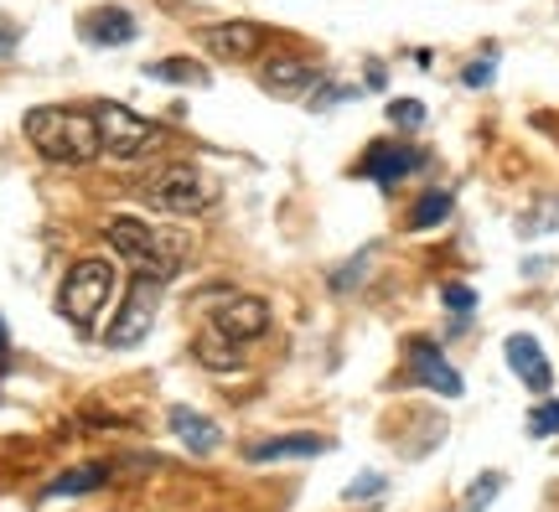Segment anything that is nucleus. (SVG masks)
Wrapping results in <instances>:
<instances>
[{
  "mask_svg": "<svg viewBox=\"0 0 559 512\" xmlns=\"http://www.w3.org/2000/svg\"><path fill=\"white\" fill-rule=\"evenodd\" d=\"M156 306H160L156 279H130V290H124L120 311L109 321L104 342H109V347H135V342H145V332L156 326Z\"/></svg>",
  "mask_w": 559,
  "mask_h": 512,
  "instance_id": "obj_6",
  "label": "nucleus"
},
{
  "mask_svg": "<svg viewBox=\"0 0 559 512\" xmlns=\"http://www.w3.org/2000/svg\"><path fill=\"white\" fill-rule=\"evenodd\" d=\"M0 353H5V326H0Z\"/></svg>",
  "mask_w": 559,
  "mask_h": 512,
  "instance_id": "obj_27",
  "label": "nucleus"
},
{
  "mask_svg": "<svg viewBox=\"0 0 559 512\" xmlns=\"http://www.w3.org/2000/svg\"><path fill=\"white\" fill-rule=\"evenodd\" d=\"M445 306H451V311H472V306H477V296H472L466 285H445Z\"/></svg>",
  "mask_w": 559,
  "mask_h": 512,
  "instance_id": "obj_24",
  "label": "nucleus"
},
{
  "mask_svg": "<svg viewBox=\"0 0 559 512\" xmlns=\"http://www.w3.org/2000/svg\"><path fill=\"white\" fill-rule=\"evenodd\" d=\"M104 481H109V461H88V466H73L58 481H47V497H83L94 487H104Z\"/></svg>",
  "mask_w": 559,
  "mask_h": 512,
  "instance_id": "obj_16",
  "label": "nucleus"
},
{
  "mask_svg": "<svg viewBox=\"0 0 559 512\" xmlns=\"http://www.w3.org/2000/svg\"><path fill=\"white\" fill-rule=\"evenodd\" d=\"M415 166H419V151H409V145H373L368 160H362V171H368L373 181H383V187H389V181H400V177H409Z\"/></svg>",
  "mask_w": 559,
  "mask_h": 512,
  "instance_id": "obj_14",
  "label": "nucleus"
},
{
  "mask_svg": "<svg viewBox=\"0 0 559 512\" xmlns=\"http://www.w3.org/2000/svg\"><path fill=\"white\" fill-rule=\"evenodd\" d=\"M502 353H508V368L534 389V394H549V383H555V373H549V362H544V347L534 342L528 332H513L508 342H502Z\"/></svg>",
  "mask_w": 559,
  "mask_h": 512,
  "instance_id": "obj_9",
  "label": "nucleus"
},
{
  "mask_svg": "<svg viewBox=\"0 0 559 512\" xmlns=\"http://www.w3.org/2000/svg\"><path fill=\"white\" fill-rule=\"evenodd\" d=\"M26 140L58 166H88L99 156V124L83 109H58V104L32 109L26 115Z\"/></svg>",
  "mask_w": 559,
  "mask_h": 512,
  "instance_id": "obj_1",
  "label": "nucleus"
},
{
  "mask_svg": "<svg viewBox=\"0 0 559 512\" xmlns=\"http://www.w3.org/2000/svg\"><path fill=\"white\" fill-rule=\"evenodd\" d=\"M383 492V476H373V472H362L353 487H347V502H362V497H379Z\"/></svg>",
  "mask_w": 559,
  "mask_h": 512,
  "instance_id": "obj_23",
  "label": "nucleus"
},
{
  "mask_svg": "<svg viewBox=\"0 0 559 512\" xmlns=\"http://www.w3.org/2000/svg\"><path fill=\"white\" fill-rule=\"evenodd\" d=\"M321 83V68L306 58H270L264 62V88L280 94V99H300L306 88H317Z\"/></svg>",
  "mask_w": 559,
  "mask_h": 512,
  "instance_id": "obj_11",
  "label": "nucleus"
},
{
  "mask_svg": "<svg viewBox=\"0 0 559 512\" xmlns=\"http://www.w3.org/2000/svg\"><path fill=\"white\" fill-rule=\"evenodd\" d=\"M528 434H539V440L544 434H559V404L555 398H544L539 409L528 414Z\"/></svg>",
  "mask_w": 559,
  "mask_h": 512,
  "instance_id": "obj_21",
  "label": "nucleus"
},
{
  "mask_svg": "<svg viewBox=\"0 0 559 512\" xmlns=\"http://www.w3.org/2000/svg\"><path fill=\"white\" fill-rule=\"evenodd\" d=\"M409 373H415L425 389H436V394H445V398H461V389H466L461 373L440 357V347H430V342H415V347H409Z\"/></svg>",
  "mask_w": 559,
  "mask_h": 512,
  "instance_id": "obj_10",
  "label": "nucleus"
},
{
  "mask_svg": "<svg viewBox=\"0 0 559 512\" xmlns=\"http://www.w3.org/2000/svg\"><path fill=\"white\" fill-rule=\"evenodd\" d=\"M207 326L213 332H223L228 342H254V336L270 332V306H264L260 296H228L223 306H213V315H207Z\"/></svg>",
  "mask_w": 559,
  "mask_h": 512,
  "instance_id": "obj_7",
  "label": "nucleus"
},
{
  "mask_svg": "<svg viewBox=\"0 0 559 512\" xmlns=\"http://www.w3.org/2000/svg\"><path fill=\"white\" fill-rule=\"evenodd\" d=\"M140 26L130 11L120 5H104V11H88L83 16V41H94V47H124V41H135Z\"/></svg>",
  "mask_w": 559,
  "mask_h": 512,
  "instance_id": "obj_12",
  "label": "nucleus"
},
{
  "mask_svg": "<svg viewBox=\"0 0 559 512\" xmlns=\"http://www.w3.org/2000/svg\"><path fill=\"white\" fill-rule=\"evenodd\" d=\"M166 425H171V434H177L192 455H213L223 445V430L207 419V414H198V409H181V404H177V409L166 414Z\"/></svg>",
  "mask_w": 559,
  "mask_h": 512,
  "instance_id": "obj_13",
  "label": "nucleus"
},
{
  "mask_svg": "<svg viewBox=\"0 0 559 512\" xmlns=\"http://www.w3.org/2000/svg\"><path fill=\"white\" fill-rule=\"evenodd\" d=\"M466 83H472V88L492 83V62H472V68H466Z\"/></svg>",
  "mask_w": 559,
  "mask_h": 512,
  "instance_id": "obj_25",
  "label": "nucleus"
},
{
  "mask_svg": "<svg viewBox=\"0 0 559 512\" xmlns=\"http://www.w3.org/2000/svg\"><path fill=\"white\" fill-rule=\"evenodd\" d=\"M445 213H451V192H425V198L415 202L409 223H415V228H436V223H440Z\"/></svg>",
  "mask_w": 559,
  "mask_h": 512,
  "instance_id": "obj_19",
  "label": "nucleus"
},
{
  "mask_svg": "<svg viewBox=\"0 0 559 512\" xmlns=\"http://www.w3.org/2000/svg\"><path fill=\"white\" fill-rule=\"evenodd\" d=\"M156 83H202V68L198 62H187V58H160L145 68Z\"/></svg>",
  "mask_w": 559,
  "mask_h": 512,
  "instance_id": "obj_18",
  "label": "nucleus"
},
{
  "mask_svg": "<svg viewBox=\"0 0 559 512\" xmlns=\"http://www.w3.org/2000/svg\"><path fill=\"white\" fill-rule=\"evenodd\" d=\"M94 124H99V156H109V160H140L145 151H156V140H160L156 124L140 119L135 109H124V104H99Z\"/></svg>",
  "mask_w": 559,
  "mask_h": 512,
  "instance_id": "obj_5",
  "label": "nucleus"
},
{
  "mask_svg": "<svg viewBox=\"0 0 559 512\" xmlns=\"http://www.w3.org/2000/svg\"><path fill=\"white\" fill-rule=\"evenodd\" d=\"M389 119H394L400 130H419V124H425V104L419 99H394L389 104Z\"/></svg>",
  "mask_w": 559,
  "mask_h": 512,
  "instance_id": "obj_20",
  "label": "nucleus"
},
{
  "mask_svg": "<svg viewBox=\"0 0 559 512\" xmlns=\"http://www.w3.org/2000/svg\"><path fill=\"white\" fill-rule=\"evenodd\" d=\"M202 47L223 62H249L264 47V26H254V21H218V26H202Z\"/></svg>",
  "mask_w": 559,
  "mask_h": 512,
  "instance_id": "obj_8",
  "label": "nucleus"
},
{
  "mask_svg": "<svg viewBox=\"0 0 559 512\" xmlns=\"http://www.w3.org/2000/svg\"><path fill=\"white\" fill-rule=\"evenodd\" d=\"M198 362L207 373H234V368H239V342H228L223 332L207 326V332L198 336Z\"/></svg>",
  "mask_w": 559,
  "mask_h": 512,
  "instance_id": "obj_17",
  "label": "nucleus"
},
{
  "mask_svg": "<svg viewBox=\"0 0 559 512\" xmlns=\"http://www.w3.org/2000/svg\"><path fill=\"white\" fill-rule=\"evenodd\" d=\"M115 300V264L104 259H79L58 290V311L73 332H94V321L104 315V306Z\"/></svg>",
  "mask_w": 559,
  "mask_h": 512,
  "instance_id": "obj_3",
  "label": "nucleus"
},
{
  "mask_svg": "<svg viewBox=\"0 0 559 512\" xmlns=\"http://www.w3.org/2000/svg\"><path fill=\"white\" fill-rule=\"evenodd\" d=\"M16 37H21L16 26H0V58H5V52H11V47H16Z\"/></svg>",
  "mask_w": 559,
  "mask_h": 512,
  "instance_id": "obj_26",
  "label": "nucleus"
},
{
  "mask_svg": "<svg viewBox=\"0 0 559 512\" xmlns=\"http://www.w3.org/2000/svg\"><path fill=\"white\" fill-rule=\"evenodd\" d=\"M498 492H502V476H492V472H487V476H477V487L466 492V508H472V512H481V508H487V502H492V497H498Z\"/></svg>",
  "mask_w": 559,
  "mask_h": 512,
  "instance_id": "obj_22",
  "label": "nucleus"
},
{
  "mask_svg": "<svg viewBox=\"0 0 559 512\" xmlns=\"http://www.w3.org/2000/svg\"><path fill=\"white\" fill-rule=\"evenodd\" d=\"M104 238H109V243H115V254L135 270V279H156V285H166V279L177 275L181 254H187L181 234L145 228L140 217H115V223L104 228Z\"/></svg>",
  "mask_w": 559,
  "mask_h": 512,
  "instance_id": "obj_2",
  "label": "nucleus"
},
{
  "mask_svg": "<svg viewBox=\"0 0 559 512\" xmlns=\"http://www.w3.org/2000/svg\"><path fill=\"white\" fill-rule=\"evenodd\" d=\"M321 451H326L321 434H275V440L249 445V461H285V455H321Z\"/></svg>",
  "mask_w": 559,
  "mask_h": 512,
  "instance_id": "obj_15",
  "label": "nucleus"
},
{
  "mask_svg": "<svg viewBox=\"0 0 559 512\" xmlns=\"http://www.w3.org/2000/svg\"><path fill=\"white\" fill-rule=\"evenodd\" d=\"M140 198L151 202L156 213L192 217V213H202V207L213 202V187H207V177H202L198 166H187V160H171V166H160V171H151V177H145Z\"/></svg>",
  "mask_w": 559,
  "mask_h": 512,
  "instance_id": "obj_4",
  "label": "nucleus"
}]
</instances>
